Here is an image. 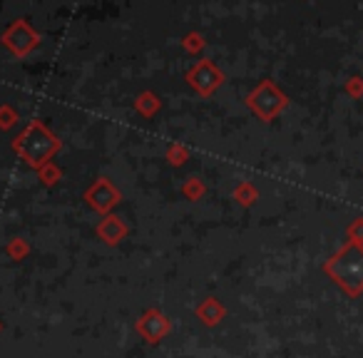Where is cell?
<instances>
[{"label":"cell","mask_w":363,"mask_h":358,"mask_svg":"<svg viewBox=\"0 0 363 358\" xmlns=\"http://www.w3.org/2000/svg\"><path fill=\"white\" fill-rule=\"evenodd\" d=\"M326 272L348 296L363 293V244L348 239L346 247L326 264Z\"/></svg>","instance_id":"1"},{"label":"cell","mask_w":363,"mask_h":358,"mask_svg":"<svg viewBox=\"0 0 363 358\" xmlns=\"http://www.w3.org/2000/svg\"><path fill=\"white\" fill-rule=\"evenodd\" d=\"M346 90H348V95L361 97L363 95V80H361V77H351V80H348V85H346Z\"/></svg>","instance_id":"2"},{"label":"cell","mask_w":363,"mask_h":358,"mask_svg":"<svg viewBox=\"0 0 363 358\" xmlns=\"http://www.w3.org/2000/svg\"><path fill=\"white\" fill-rule=\"evenodd\" d=\"M351 242H358V244H363V219H358V222H353V227H351Z\"/></svg>","instance_id":"3"}]
</instances>
